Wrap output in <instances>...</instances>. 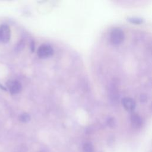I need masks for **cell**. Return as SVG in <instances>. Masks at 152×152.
<instances>
[{
    "label": "cell",
    "instance_id": "cell-1",
    "mask_svg": "<svg viewBox=\"0 0 152 152\" xmlns=\"http://www.w3.org/2000/svg\"><path fill=\"white\" fill-rule=\"evenodd\" d=\"M125 34L123 30L119 27H115L110 33V40L113 45H119L124 40Z\"/></svg>",
    "mask_w": 152,
    "mask_h": 152
},
{
    "label": "cell",
    "instance_id": "cell-2",
    "mask_svg": "<svg viewBox=\"0 0 152 152\" xmlns=\"http://www.w3.org/2000/svg\"><path fill=\"white\" fill-rule=\"evenodd\" d=\"M53 53L52 47L48 44L40 45L37 49V55L40 58H47L52 56Z\"/></svg>",
    "mask_w": 152,
    "mask_h": 152
},
{
    "label": "cell",
    "instance_id": "cell-3",
    "mask_svg": "<svg viewBox=\"0 0 152 152\" xmlns=\"http://www.w3.org/2000/svg\"><path fill=\"white\" fill-rule=\"evenodd\" d=\"M11 38V30L8 25L2 24L0 26V41L2 43H7Z\"/></svg>",
    "mask_w": 152,
    "mask_h": 152
},
{
    "label": "cell",
    "instance_id": "cell-4",
    "mask_svg": "<svg viewBox=\"0 0 152 152\" xmlns=\"http://www.w3.org/2000/svg\"><path fill=\"white\" fill-rule=\"evenodd\" d=\"M7 85L8 90L12 94H15L20 93L22 89L21 84L17 80L9 81L7 83Z\"/></svg>",
    "mask_w": 152,
    "mask_h": 152
},
{
    "label": "cell",
    "instance_id": "cell-5",
    "mask_svg": "<svg viewBox=\"0 0 152 152\" xmlns=\"http://www.w3.org/2000/svg\"><path fill=\"white\" fill-rule=\"evenodd\" d=\"M121 102L125 109L128 112H132L136 107V103L135 100L129 97L123 98Z\"/></svg>",
    "mask_w": 152,
    "mask_h": 152
},
{
    "label": "cell",
    "instance_id": "cell-6",
    "mask_svg": "<svg viewBox=\"0 0 152 152\" xmlns=\"http://www.w3.org/2000/svg\"><path fill=\"white\" fill-rule=\"evenodd\" d=\"M131 123L133 128L138 129L142 125V121L139 115L137 113H133L131 116Z\"/></svg>",
    "mask_w": 152,
    "mask_h": 152
},
{
    "label": "cell",
    "instance_id": "cell-7",
    "mask_svg": "<svg viewBox=\"0 0 152 152\" xmlns=\"http://www.w3.org/2000/svg\"><path fill=\"white\" fill-rule=\"evenodd\" d=\"M83 151L84 152H93V146L92 144L90 142H86L83 145Z\"/></svg>",
    "mask_w": 152,
    "mask_h": 152
},
{
    "label": "cell",
    "instance_id": "cell-8",
    "mask_svg": "<svg viewBox=\"0 0 152 152\" xmlns=\"http://www.w3.org/2000/svg\"><path fill=\"white\" fill-rule=\"evenodd\" d=\"M19 119L22 122H24V123L28 122L30 120V116L28 113H24L20 115Z\"/></svg>",
    "mask_w": 152,
    "mask_h": 152
},
{
    "label": "cell",
    "instance_id": "cell-9",
    "mask_svg": "<svg viewBox=\"0 0 152 152\" xmlns=\"http://www.w3.org/2000/svg\"><path fill=\"white\" fill-rule=\"evenodd\" d=\"M128 20L130 21L131 23H134V24H140L143 21V20L142 18L140 17H129L128 18Z\"/></svg>",
    "mask_w": 152,
    "mask_h": 152
},
{
    "label": "cell",
    "instance_id": "cell-10",
    "mask_svg": "<svg viewBox=\"0 0 152 152\" xmlns=\"http://www.w3.org/2000/svg\"><path fill=\"white\" fill-rule=\"evenodd\" d=\"M107 124L108 125L111 127V128H113L115 126V125H116V122L115 119V118H110L107 119Z\"/></svg>",
    "mask_w": 152,
    "mask_h": 152
}]
</instances>
